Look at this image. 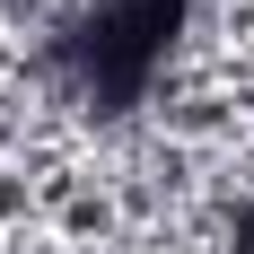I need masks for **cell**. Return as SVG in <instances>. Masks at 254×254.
I'll list each match as a JSON object with an SVG mask.
<instances>
[{
    "instance_id": "obj_1",
    "label": "cell",
    "mask_w": 254,
    "mask_h": 254,
    "mask_svg": "<svg viewBox=\"0 0 254 254\" xmlns=\"http://www.w3.org/2000/svg\"><path fill=\"white\" fill-rule=\"evenodd\" d=\"M184 44V0H88L79 26L62 35V79L88 114H131L149 105Z\"/></svg>"
},
{
    "instance_id": "obj_2",
    "label": "cell",
    "mask_w": 254,
    "mask_h": 254,
    "mask_svg": "<svg viewBox=\"0 0 254 254\" xmlns=\"http://www.w3.org/2000/svg\"><path fill=\"white\" fill-rule=\"evenodd\" d=\"M228 254H254V202L237 210V228H228Z\"/></svg>"
}]
</instances>
